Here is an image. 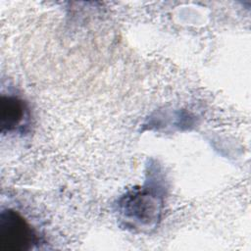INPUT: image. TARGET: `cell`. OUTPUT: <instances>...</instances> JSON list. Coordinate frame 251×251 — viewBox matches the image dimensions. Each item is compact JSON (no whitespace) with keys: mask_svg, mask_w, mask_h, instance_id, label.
Instances as JSON below:
<instances>
[{"mask_svg":"<svg viewBox=\"0 0 251 251\" xmlns=\"http://www.w3.org/2000/svg\"><path fill=\"white\" fill-rule=\"evenodd\" d=\"M37 243V236L26 221L13 210L0 215V248L2 251H28Z\"/></svg>","mask_w":251,"mask_h":251,"instance_id":"1","label":"cell"},{"mask_svg":"<svg viewBox=\"0 0 251 251\" xmlns=\"http://www.w3.org/2000/svg\"><path fill=\"white\" fill-rule=\"evenodd\" d=\"M28 118V109L24 100L12 95L1 96L0 126L2 132H12L22 128Z\"/></svg>","mask_w":251,"mask_h":251,"instance_id":"2","label":"cell"},{"mask_svg":"<svg viewBox=\"0 0 251 251\" xmlns=\"http://www.w3.org/2000/svg\"><path fill=\"white\" fill-rule=\"evenodd\" d=\"M124 208L126 216H131L135 221L144 224L148 223L145 214L149 222L155 220L159 212V202L151 194L137 193L134 196H128L125 200Z\"/></svg>","mask_w":251,"mask_h":251,"instance_id":"3","label":"cell"}]
</instances>
